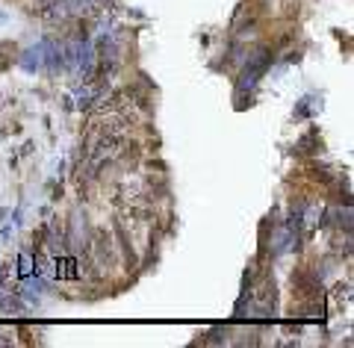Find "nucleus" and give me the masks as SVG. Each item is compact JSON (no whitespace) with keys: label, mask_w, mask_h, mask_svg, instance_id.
Masks as SVG:
<instances>
[{"label":"nucleus","mask_w":354,"mask_h":348,"mask_svg":"<svg viewBox=\"0 0 354 348\" xmlns=\"http://www.w3.org/2000/svg\"><path fill=\"white\" fill-rule=\"evenodd\" d=\"M95 251H97V257H101V263H106V260H113V263H115L113 239H109V233H106V230H97V237H95Z\"/></svg>","instance_id":"1"},{"label":"nucleus","mask_w":354,"mask_h":348,"mask_svg":"<svg viewBox=\"0 0 354 348\" xmlns=\"http://www.w3.org/2000/svg\"><path fill=\"white\" fill-rule=\"evenodd\" d=\"M57 277H62V280L80 277V266H77L74 257H57Z\"/></svg>","instance_id":"2"}]
</instances>
